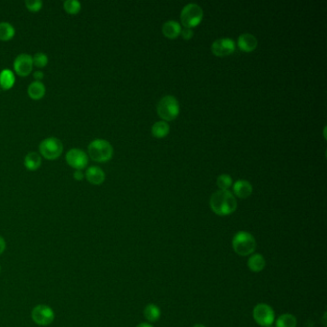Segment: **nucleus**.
Masks as SVG:
<instances>
[{"mask_svg": "<svg viewBox=\"0 0 327 327\" xmlns=\"http://www.w3.org/2000/svg\"><path fill=\"white\" fill-rule=\"evenodd\" d=\"M210 208L220 216L229 215L236 210L237 200L234 195L228 190L216 191L210 198Z\"/></svg>", "mask_w": 327, "mask_h": 327, "instance_id": "nucleus-1", "label": "nucleus"}, {"mask_svg": "<svg viewBox=\"0 0 327 327\" xmlns=\"http://www.w3.org/2000/svg\"><path fill=\"white\" fill-rule=\"evenodd\" d=\"M89 155L96 162H107L113 155V148L105 139H94L88 147Z\"/></svg>", "mask_w": 327, "mask_h": 327, "instance_id": "nucleus-2", "label": "nucleus"}, {"mask_svg": "<svg viewBox=\"0 0 327 327\" xmlns=\"http://www.w3.org/2000/svg\"><path fill=\"white\" fill-rule=\"evenodd\" d=\"M256 246L255 236L248 231H239L232 238L233 251L240 256L253 255Z\"/></svg>", "mask_w": 327, "mask_h": 327, "instance_id": "nucleus-3", "label": "nucleus"}, {"mask_svg": "<svg viewBox=\"0 0 327 327\" xmlns=\"http://www.w3.org/2000/svg\"><path fill=\"white\" fill-rule=\"evenodd\" d=\"M156 110L158 115L164 120H173L180 113V104L173 95H166L157 103Z\"/></svg>", "mask_w": 327, "mask_h": 327, "instance_id": "nucleus-4", "label": "nucleus"}, {"mask_svg": "<svg viewBox=\"0 0 327 327\" xmlns=\"http://www.w3.org/2000/svg\"><path fill=\"white\" fill-rule=\"evenodd\" d=\"M39 155L48 160H54L60 157L64 151L63 142L57 137H50L44 139L38 146Z\"/></svg>", "mask_w": 327, "mask_h": 327, "instance_id": "nucleus-5", "label": "nucleus"}, {"mask_svg": "<svg viewBox=\"0 0 327 327\" xmlns=\"http://www.w3.org/2000/svg\"><path fill=\"white\" fill-rule=\"evenodd\" d=\"M203 17V11L200 5L196 3H189L185 5L181 13V20L185 27L197 26Z\"/></svg>", "mask_w": 327, "mask_h": 327, "instance_id": "nucleus-6", "label": "nucleus"}, {"mask_svg": "<svg viewBox=\"0 0 327 327\" xmlns=\"http://www.w3.org/2000/svg\"><path fill=\"white\" fill-rule=\"evenodd\" d=\"M253 316L255 318V322L262 327L273 325L275 320L274 311L270 305L266 303L257 304L253 311Z\"/></svg>", "mask_w": 327, "mask_h": 327, "instance_id": "nucleus-7", "label": "nucleus"}, {"mask_svg": "<svg viewBox=\"0 0 327 327\" xmlns=\"http://www.w3.org/2000/svg\"><path fill=\"white\" fill-rule=\"evenodd\" d=\"M33 321L40 326L51 324L55 319V313L51 307L46 304H38L32 310Z\"/></svg>", "mask_w": 327, "mask_h": 327, "instance_id": "nucleus-8", "label": "nucleus"}, {"mask_svg": "<svg viewBox=\"0 0 327 327\" xmlns=\"http://www.w3.org/2000/svg\"><path fill=\"white\" fill-rule=\"evenodd\" d=\"M65 160L74 169L83 170L89 164V156L81 149L73 148L66 153Z\"/></svg>", "mask_w": 327, "mask_h": 327, "instance_id": "nucleus-9", "label": "nucleus"}, {"mask_svg": "<svg viewBox=\"0 0 327 327\" xmlns=\"http://www.w3.org/2000/svg\"><path fill=\"white\" fill-rule=\"evenodd\" d=\"M33 57L26 53L18 55L14 61L15 72L20 77H27L33 70Z\"/></svg>", "mask_w": 327, "mask_h": 327, "instance_id": "nucleus-10", "label": "nucleus"}, {"mask_svg": "<svg viewBox=\"0 0 327 327\" xmlns=\"http://www.w3.org/2000/svg\"><path fill=\"white\" fill-rule=\"evenodd\" d=\"M213 54L216 56H227L230 55L235 50V43L230 37H221L217 38L211 46Z\"/></svg>", "mask_w": 327, "mask_h": 327, "instance_id": "nucleus-11", "label": "nucleus"}, {"mask_svg": "<svg viewBox=\"0 0 327 327\" xmlns=\"http://www.w3.org/2000/svg\"><path fill=\"white\" fill-rule=\"evenodd\" d=\"M85 177L88 180V182H91L93 185H101L105 182V179H106L105 172L98 166L89 167L86 171Z\"/></svg>", "mask_w": 327, "mask_h": 327, "instance_id": "nucleus-12", "label": "nucleus"}, {"mask_svg": "<svg viewBox=\"0 0 327 327\" xmlns=\"http://www.w3.org/2000/svg\"><path fill=\"white\" fill-rule=\"evenodd\" d=\"M257 45H258V40L253 34L245 33L240 35L238 37V46L243 51H247V52L253 51L256 48Z\"/></svg>", "mask_w": 327, "mask_h": 327, "instance_id": "nucleus-13", "label": "nucleus"}, {"mask_svg": "<svg viewBox=\"0 0 327 327\" xmlns=\"http://www.w3.org/2000/svg\"><path fill=\"white\" fill-rule=\"evenodd\" d=\"M46 86L40 81L31 83L28 87V95L33 100H40L46 95Z\"/></svg>", "mask_w": 327, "mask_h": 327, "instance_id": "nucleus-14", "label": "nucleus"}, {"mask_svg": "<svg viewBox=\"0 0 327 327\" xmlns=\"http://www.w3.org/2000/svg\"><path fill=\"white\" fill-rule=\"evenodd\" d=\"M248 268L254 273L262 272L266 267V260L264 256L260 254H255L251 255L248 259Z\"/></svg>", "mask_w": 327, "mask_h": 327, "instance_id": "nucleus-15", "label": "nucleus"}, {"mask_svg": "<svg viewBox=\"0 0 327 327\" xmlns=\"http://www.w3.org/2000/svg\"><path fill=\"white\" fill-rule=\"evenodd\" d=\"M233 191L239 198H248L253 192V185L246 180H239L234 183Z\"/></svg>", "mask_w": 327, "mask_h": 327, "instance_id": "nucleus-16", "label": "nucleus"}, {"mask_svg": "<svg viewBox=\"0 0 327 327\" xmlns=\"http://www.w3.org/2000/svg\"><path fill=\"white\" fill-rule=\"evenodd\" d=\"M15 83L16 77L12 70L5 68L0 72V88L3 91L11 90L14 87Z\"/></svg>", "mask_w": 327, "mask_h": 327, "instance_id": "nucleus-17", "label": "nucleus"}, {"mask_svg": "<svg viewBox=\"0 0 327 327\" xmlns=\"http://www.w3.org/2000/svg\"><path fill=\"white\" fill-rule=\"evenodd\" d=\"M181 31H182V27L178 21L168 20V21L164 22V26H162L164 36H166L169 38H175L181 34Z\"/></svg>", "mask_w": 327, "mask_h": 327, "instance_id": "nucleus-18", "label": "nucleus"}, {"mask_svg": "<svg viewBox=\"0 0 327 327\" xmlns=\"http://www.w3.org/2000/svg\"><path fill=\"white\" fill-rule=\"evenodd\" d=\"M42 165V156L36 152H29L24 157V166L29 171H36Z\"/></svg>", "mask_w": 327, "mask_h": 327, "instance_id": "nucleus-19", "label": "nucleus"}, {"mask_svg": "<svg viewBox=\"0 0 327 327\" xmlns=\"http://www.w3.org/2000/svg\"><path fill=\"white\" fill-rule=\"evenodd\" d=\"M143 314H144L146 319L149 322H155L160 318L161 311L159 309V307L156 306L155 304L150 303L146 306L145 309L143 311Z\"/></svg>", "mask_w": 327, "mask_h": 327, "instance_id": "nucleus-20", "label": "nucleus"}, {"mask_svg": "<svg viewBox=\"0 0 327 327\" xmlns=\"http://www.w3.org/2000/svg\"><path fill=\"white\" fill-rule=\"evenodd\" d=\"M16 35L15 27L6 21L0 22V40L8 42Z\"/></svg>", "mask_w": 327, "mask_h": 327, "instance_id": "nucleus-21", "label": "nucleus"}, {"mask_svg": "<svg viewBox=\"0 0 327 327\" xmlns=\"http://www.w3.org/2000/svg\"><path fill=\"white\" fill-rule=\"evenodd\" d=\"M297 318L292 314H283L275 320V327H297Z\"/></svg>", "mask_w": 327, "mask_h": 327, "instance_id": "nucleus-22", "label": "nucleus"}, {"mask_svg": "<svg viewBox=\"0 0 327 327\" xmlns=\"http://www.w3.org/2000/svg\"><path fill=\"white\" fill-rule=\"evenodd\" d=\"M170 127L166 121H157L152 127V133L156 137H164L168 135Z\"/></svg>", "mask_w": 327, "mask_h": 327, "instance_id": "nucleus-23", "label": "nucleus"}, {"mask_svg": "<svg viewBox=\"0 0 327 327\" xmlns=\"http://www.w3.org/2000/svg\"><path fill=\"white\" fill-rule=\"evenodd\" d=\"M64 9L69 15H77L81 9L82 5L77 0H66L64 2Z\"/></svg>", "mask_w": 327, "mask_h": 327, "instance_id": "nucleus-24", "label": "nucleus"}, {"mask_svg": "<svg viewBox=\"0 0 327 327\" xmlns=\"http://www.w3.org/2000/svg\"><path fill=\"white\" fill-rule=\"evenodd\" d=\"M48 64V57L44 52H37L33 57V64L37 68L46 67Z\"/></svg>", "mask_w": 327, "mask_h": 327, "instance_id": "nucleus-25", "label": "nucleus"}, {"mask_svg": "<svg viewBox=\"0 0 327 327\" xmlns=\"http://www.w3.org/2000/svg\"><path fill=\"white\" fill-rule=\"evenodd\" d=\"M231 183H232V179L227 174L220 175L217 179V184L221 190H227V188L231 185Z\"/></svg>", "mask_w": 327, "mask_h": 327, "instance_id": "nucleus-26", "label": "nucleus"}, {"mask_svg": "<svg viewBox=\"0 0 327 327\" xmlns=\"http://www.w3.org/2000/svg\"><path fill=\"white\" fill-rule=\"evenodd\" d=\"M25 6L30 12L36 13L42 10L43 6H44V3L42 0H26Z\"/></svg>", "mask_w": 327, "mask_h": 327, "instance_id": "nucleus-27", "label": "nucleus"}, {"mask_svg": "<svg viewBox=\"0 0 327 327\" xmlns=\"http://www.w3.org/2000/svg\"><path fill=\"white\" fill-rule=\"evenodd\" d=\"M181 33H182V36H183L184 39H190L191 37L193 36V31L191 28L184 27L182 29Z\"/></svg>", "mask_w": 327, "mask_h": 327, "instance_id": "nucleus-28", "label": "nucleus"}, {"mask_svg": "<svg viewBox=\"0 0 327 327\" xmlns=\"http://www.w3.org/2000/svg\"><path fill=\"white\" fill-rule=\"evenodd\" d=\"M73 177L76 181H82L83 179L85 178V174L83 173L82 170H75V172L73 174Z\"/></svg>", "mask_w": 327, "mask_h": 327, "instance_id": "nucleus-29", "label": "nucleus"}, {"mask_svg": "<svg viewBox=\"0 0 327 327\" xmlns=\"http://www.w3.org/2000/svg\"><path fill=\"white\" fill-rule=\"evenodd\" d=\"M33 77L36 79V81H40V82H42V80H43V79H44V77H45V74H44L43 71H40V70H36V71H35L34 74H33Z\"/></svg>", "mask_w": 327, "mask_h": 327, "instance_id": "nucleus-30", "label": "nucleus"}, {"mask_svg": "<svg viewBox=\"0 0 327 327\" xmlns=\"http://www.w3.org/2000/svg\"><path fill=\"white\" fill-rule=\"evenodd\" d=\"M5 249H6V242L3 237L0 236V255L5 252Z\"/></svg>", "mask_w": 327, "mask_h": 327, "instance_id": "nucleus-31", "label": "nucleus"}, {"mask_svg": "<svg viewBox=\"0 0 327 327\" xmlns=\"http://www.w3.org/2000/svg\"><path fill=\"white\" fill-rule=\"evenodd\" d=\"M137 327H154L151 323L149 322H142V323H139Z\"/></svg>", "mask_w": 327, "mask_h": 327, "instance_id": "nucleus-32", "label": "nucleus"}, {"mask_svg": "<svg viewBox=\"0 0 327 327\" xmlns=\"http://www.w3.org/2000/svg\"><path fill=\"white\" fill-rule=\"evenodd\" d=\"M193 327H206L203 324H200V323H197V324H195L194 326Z\"/></svg>", "mask_w": 327, "mask_h": 327, "instance_id": "nucleus-33", "label": "nucleus"}, {"mask_svg": "<svg viewBox=\"0 0 327 327\" xmlns=\"http://www.w3.org/2000/svg\"><path fill=\"white\" fill-rule=\"evenodd\" d=\"M267 327H275V326H273V325H270V326H267Z\"/></svg>", "mask_w": 327, "mask_h": 327, "instance_id": "nucleus-34", "label": "nucleus"}, {"mask_svg": "<svg viewBox=\"0 0 327 327\" xmlns=\"http://www.w3.org/2000/svg\"><path fill=\"white\" fill-rule=\"evenodd\" d=\"M0 272H1V266H0Z\"/></svg>", "mask_w": 327, "mask_h": 327, "instance_id": "nucleus-35", "label": "nucleus"}]
</instances>
